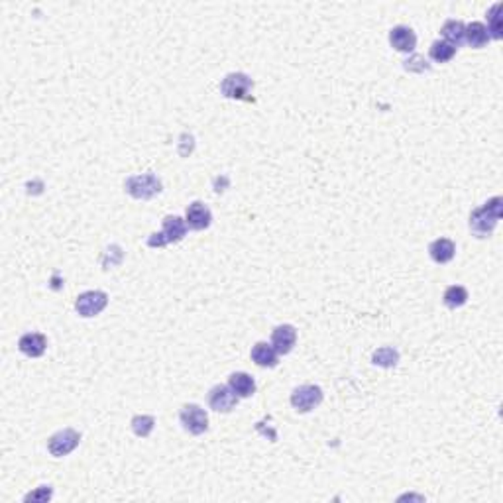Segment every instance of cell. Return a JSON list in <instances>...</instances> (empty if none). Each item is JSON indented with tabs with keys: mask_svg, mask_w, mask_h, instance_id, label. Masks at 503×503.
<instances>
[{
	"mask_svg": "<svg viewBox=\"0 0 503 503\" xmlns=\"http://www.w3.org/2000/svg\"><path fill=\"white\" fill-rule=\"evenodd\" d=\"M502 207L503 199L493 197L490 199L483 207L476 208L472 215H470V228L478 238L490 236L493 232V228L497 224V220L502 218Z\"/></svg>",
	"mask_w": 503,
	"mask_h": 503,
	"instance_id": "cell-1",
	"label": "cell"
},
{
	"mask_svg": "<svg viewBox=\"0 0 503 503\" xmlns=\"http://www.w3.org/2000/svg\"><path fill=\"white\" fill-rule=\"evenodd\" d=\"M187 234V222L181 217H166L163 218V228L158 234H152L148 238V246L161 248L183 240Z\"/></svg>",
	"mask_w": 503,
	"mask_h": 503,
	"instance_id": "cell-2",
	"label": "cell"
},
{
	"mask_svg": "<svg viewBox=\"0 0 503 503\" xmlns=\"http://www.w3.org/2000/svg\"><path fill=\"white\" fill-rule=\"evenodd\" d=\"M124 187H126V193L134 199L146 201V199L156 197L161 193V181L154 173H140V175H132L126 179Z\"/></svg>",
	"mask_w": 503,
	"mask_h": 503,
	"instance_id": "cell-3",
	"label": "cell"
},
{
	"mask_svg": "<svg viewBox=\"0 0 503 503\" xmlns=\"http://www.w3.org/2000/svg\"><path fill=\"white\" fill-rule=\"evenodd\" d=\"M252 90H254V81L246 73H228L220 83V93L227 99L248 100Z\"/></svg>",
	"mask_w": 503,
	"mask_h": 503,
	"instance_id": "cell-4",
	"label": "cell"
},
{
	"mask_svg": "<svg viewBox=\"0 0 503 503\" xmlns=\"http://www.w3.org/2000/svg\"><path fill=\"white\" fill-rule=\"evenodd\" d=\"M321 403H323V389L318 385H299L291 394V405L299 413H309Z\"/></svg>",
	"mask_w": 503,
	"mask_h": 503,
	"instance_id": "cell-5",
	"label": "cell"
},
{
	"mask_svg": "<svg viewBox=\"0 0 503 503\" xmlns=\"http://www.w3.org/2000/svg\"><path fill=\"white\" fill-rule=\"evenodd\" d=\"M107 305H109V295L105 291H85L75 301L77 313L85 318L100 315L107 309Z\"/></svg>",
	"mask_w": 503,
	"mask_h": 503,
	"instance_id": "cell-6",
	"label": "cell"
},
{
	"mask_svg": "<svg viewBox=\"0 0 503 503\" xmlns=\"http://www.w3.org/2000/svg\"><path fill=\"white\" fill-rule=\"evenodd\" d=\"M79 443L81 434L75 429H63V431H58L48 441V450L51 452V456L61 458V456H67L69 452H73L79 446Z\"/></svg>",
	"mask_w": 503,
	"mask_h": 503,
	"instance_id": "cell-7",
	"label": "cell"
},
{
	"mask_svg": "<svg viewBox=\"0 0 503 503\" xmlns=\"http://www.w3.org/2000/svg\"><path fill=\"white\" fill-rule=\"evenodd\" d=\"M179 421L183 424V429L191 434H203L208 429V415L205 409H201L199 405L191 403L185 405L179 413Z\"/></svg>",
	"mask_w": 503,
	"mask_h": 503,
	"instance_id": "cell-8",
	"label": "cell"
},
{
	"mask_svg": "<svg viewBox=\"0 0 503 503\" xmlns=\"http://www.w3.org/2000/svg\"><path fill=\"white\" fill-rule=\"evenodd\" d=\"M208 405L217 413H230L238 405V395L228 385H215L208 391Z\"/></svg>",
	"mask_w": 503,
	"mask_h": 503,
	"instance_id": "cell-9",
	"label": "cell"
},
{
	"mask_svg": "<svg viewBox=\"0 0 503 503\" xmlns=\"http://www.w3.org/2000/svg\"><path fill=\"white\" fill-rule=\"evenodd\" d=\"M185 222L191 230H205V228L210 227L213 222V213L210 208L201 203V201H195L191 203L187 207V213H185Z\"/></svg>",
	"mask_w": 503,
	"mask_h": 503,
	"instance_id": "cell-10",
	"label": "cell"
},
{
	"mask_svg": "<svg viewBox=\"0 0 503 503\" xmlns=\"http://www.w3.org/2000/svg\"><path fill=\"white\" fill-rule=\"evenodd\" d=\"M295 342H297L295 326L279 325L274 328V333H271V346L276 348V352L279 356L289 354V352L293 350Z\"/></svg>",
	"mask_w": 503,
	"mask_h": 503,
	"instance_id": "cell-11",
	"label": "cell"
},
{
	"mask_svg": "<svg viewBox=\"0 0 503 503\" xmlns=\"http://www.w3.org/2000/svg\"><path fill=\"white\" fill-rule=\"evenodd\" d=\"M389 43L395 51H401V53H411L417 48V36L409 26H395L389 32Z\"/></svg>",
	"mask_w": 503,
	"mask_h": 503,
	"instance_id": "cell-12",
	"label": "cell"
},
{
	"mask_svg": "<svg viewBox=\"0 0 503 503\" xmlns=\"http://www.w3.org/2000/svg\"><path fill=\"white\" fill-rule=\"evenodd\" d=\"M18 348L22 354L30 356V358H40L48 348V338L41 333H26L18 340Z\"/></svg>",
	"mask_w": 503,
	"mask_h": 503,
	"instance_id": "cell-13",
	"label": "cell"
},
{
	"mask_svg": "<svg viewBox=\"0 0 503 503\" xmlns=\"http://www.w3.org/2000/svg\"><path fill=\"white\" fill-rule=\"evenodd\" d=\"M228 387L238 395V399H246L256 394V382L246 372H234L228 377Z\"/></svg>",
	"mask_w": 503,
	"mask_h": 503,
	"instance_id": "cell-14",
	"label": "cell"
},
{
	"mask_svg": "<svg viewBox=\"0 0 503 503\" xmlns=\"http://www.w3.org/2000/svg\"><path fill=\"white\" fill-rule=\"evenodd\" d=\"M464 40L468 46H472L474 50H482L490 43V34H488V26L482 24V22H472L466 26L464 30Z\"/></svg>",
	"mask_w": 503,
	"mask_h": 503,
	"instance_id": "cell-15",
	"label": "cell"
},
{
	"mask_svg": "<svg viewBox=\"0 0 503 503\" xmlns=\"http://www.w3.org/2000/svg\"><path fill=\"white\" fill-rule=\"evenodd\" d=\"M429 254L436 264H448L456 256V244L450 238H438L429 246Z\"/></svg>",
	"mask_w": 503,
	"mask_h": 503,
	"instance_id": "cell-16",
	"label": "cell"
},
{
	"mask_svg": "<svg viewBox=\"0 0 503 503\" xmlns=\"http://www.w3.org/2000/svg\"><path fill=\"white\" fill-rule=\"evenodd\" d=\"M252 360L256 362L260 368H276L279 362V354L276 348L267 342H256L252 348Z\"/></svg>",
	"mask_w": 503,
	"mask_h": 503,
	"instance_id": "cell-17",
	"label": "cell"
},
{
	"mask_svg": "<svg viewBox=\"0 0 503 503\" xmlns=\"http://www.w3.org/2000/svg\"><path fill=\"white\" fill-rule=\"evenodd\" d=\"M464 30H466V26H464V22L460 20H446L444 22L443 30V38L446 43H450L454 46L456 50H458V46L464 41Z\"/></svg>",
	"mask_w": 503,
	"mask_h": 503,
	"instance_id": "cell-18",
	"label": "cell"
},
{
	"mask_svg": "<svg viewBox=\"0 0 503 503\" xmlns=\"http://www.w3.org/2000/svg\"><path fill=\"white\" fill-rule=\"evenodd\" d=\"M443 301L448 309H460L468 303V289L462 286H450L444 291Z\"/></svg>",
	"mask_w": 503,
	"mask_h": 503,
	"instance_id": "cell-19",
	"label": "cell"
},
{
	"mask_svg": "<svg viewBox=\"0 0 503 503\" xmlns=\"http://www.w3.org/2000/svg\"><path fill=\"white\" fill-rule=\"evenodd\" d=\"M429 55L431 60L436 61V63H448L456 55V48L446 43L444 40H436L431 43V50H429Z\"/></svg>",
	"mask_w": 503,
	"mask_h": 503,
	"instance_id": "cell-20",
	"label": "cell"
},
{
	"mask_svg": "<svg viewBox=\"0 0 503 503\" xmlns=\"http://www.w3.org/2000/svg\"><path fill=\"white\" fill-rule=\"evenodd\" d=\"M499 12H502V2L493 4L492 8H490V12H488V20H490L488 34H490L492 40H502L503 38V26H502V16H499Z\"/></svg>",
	"mask_w": 503,
	"mask_h": 503,
	"instance_id": "cell-21",
	"label": "cell"
},
{
	"mask_svg": "<svg viewBox=\"0 0 503 503\" xmlns=\"http://www.w3.org/2000/svg\"><path fill=\"white\" fill-rule=\"evenodd\" d=\"M375 365H382V368H394L399 362V352L391 348V346H384V348H377L372 356Z\"/></svg>",
	"mask_w": 503,
	"mask_h": 503,
	"instance_id": "cell-22",
	"label": "cell"
},
{
	"mask_svg": "<svg viewBox=\"0 0 503 503\" xmlns=\"http://www.w3.org/2000/svg\"><path fill=\"white\" fill-rule=\"evenodd\" d=\"M154 427H156V419L152 415H136L132 419V431L138 436H142V438L149 436L152 431H154Z\"/></svg>",
	"mask_w": 503,
	"mask_h": 503,
	"instance_id": "cell-23",
	"label": "cell"
},
{
	"mask_svg": "<svg viewBox=\"0 0 503 503\" xmlns=\"http://www.w3.org/2000/svg\"><path fill=\"white\" fill-rule=\"evenodd\" d=\"M51 495H53V492H51L50 485H41L36 492L28 493V495L24 497V502H50Z\"/></svg>",
	"mask_w": 503,
	"mask_h": 503,
	"instance_id": "cell-24",
	"label": "cell"
}]
</instances>
